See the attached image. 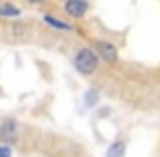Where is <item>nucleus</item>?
<instances>
[{
    "label": "nucleus",
    "mask_w": 160,
    "mask_h": 157,
    "mask_svg": "<svg viewBox=\"0 0 160 157\" xmlns=\"http://www.w3.org/2000/svg\"><path fill=\"white\" fill-rule=\"evenodd\" d=\"M99 63H101V57H99V53H97L94 48H90V46H81V48L75 53V57H72V66H75V70H77L81 76H92V74L99 70Z\"/></svg>",
    "instance_id": "1"
},
{
    "label": "nucleus",
    "mask_w": 160,
    "mask_h": 157,
    "mask_svg": "<svg viewBox=\"0 0 160 157\" xmlns=\"http://www.w3.org/2000/svg\"><path fill=\"white\" fill-rule=\"evenodd\" d=\"M20 133V122L16 118H5L0 122V142L2 144H13Z\"/></svg>",
    "instance_id": "2"
},
{
    "label": "nucleus",
    "mask_w": 160,
    "mask_h": 157,
    "mask_svg": "<svg viewBox=\"0 0 160 157\" xmlns=\"http://www.w3.org/2000/svg\"><path fill=\"white\" fill-rule=\"evenodd\" d=\"M64 11H66L68 18L81 20L90 11V2H88V0H66V2H64Z\"/></svg>",
    "instance_id": "3"
},
{
    "label": "nucleus",
    "mask_w": 160,
    "mask_h": 157,
    "mask_svg": "<svg viewBox=\"0 0 160 157\" xmlns=\"http://www.w3.org/2000/svg\"><path fill=\"white\" fill-rule=\"evenodd\" d=\"M94 50L99 53V57L108 63H116L118 61V48L112 44V42H105V39H97L94 42Z\"/></svg>",
    "instance_id": "4"
},
{
    "label": "nucleus",
    "mask_w": 160,
    "mask_h": 157,
    "mask_svg": "<svg viewBox=\"0 0 160 157\" xmlns=\"http://www.w3.org/2000/svg\"><path fill=\"white\" fill-rule=\"evenodd\" d=\"M42 22H44V24H48V26H51V29H55V31H66V33L75 31L70 22L59 20V18H57V16H53V13H44V16H42Z\"/></svg>",
    "instance_id": "5"
},
{
    "label": "nucleus",
    "mask_w": 160,
    "mask_h": 157,
    "mask_svg": "<svg viewBox=\"0 0 160 157\" xmlns=\"http://www.w3.org/2000/svg\"><path fill=\"white\" fill-rule=\"evenodd\" d=\"M125 150H127V144L125 140H114L108 150H105V157H125Z\"/></svg>",
    "instance_id": "6"
},
{
    "label": "nucleus",
    "mask_w": 160,
    "mask_h": 157,
    "mask_svg": "<svg viewBox=\"0 0 160 157\" xmlns=\"http://www.w3.org/2000/svg\"><path fill=\"white\" fill-rule=\"evenodd\" d=\"M20 16H22L20 7H16L11 2H2V5H0V18H20Z\"/></svg>",
    "instance_id": "7"
},
{
    "label": "nucleus",
    "mask_w": 160,
    "mask_h": 157,
    "mask_svg": "<svg viewBox=\"0 0 160 157\" xmlns=\"http://www.w3.org/2000/svg\"><path fill=\"white\" fill-rule=\"evenodd\" d=\"M99 100H101V94L94 90V87H90L86 94H83V105L88 107V109H92V107H97L99 105Z\"/></svg>",
    "instance_id": "8"
},
{
    "label": "nucleus",
    "mask_w": 160,
    "mask_h": 157,
    "mask_svg": "<svg viewBox=\"0 0 160 157\" xmlns=\"http://www.w3.org/2000/svg\"><path fill=\"white\" fill-rule=\"evenodd\" d=\"M0 157H13V150L9 144H0Z\"/></svg>",
    "instance_id": "9"
},
{
    "label": "nucleus",
    "mask_w": 160,
    "mask_h": 157,
    "mask_svg": "<svg viewBox=\"0 0 160 157\" xmlns=\"http://www.w3.org/2000/svg\"><path fill=\"white\" fill-rule=\"evenodd\" d=\"M29 5H42V2H46V0H27Z\"/></svg>",
    "instance_id": "10"
}]
</instances>
